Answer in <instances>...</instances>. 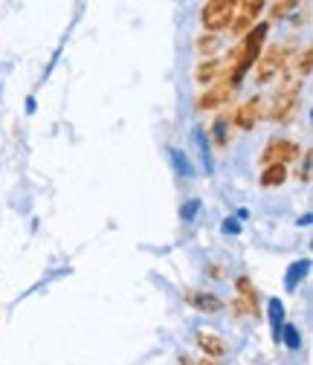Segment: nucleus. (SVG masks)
I'll use <instances>...</instances> for the list:
<instances>
[{
    "label": "nucleus",
    "mask_w": 313,
    "mask_h": 365,
    "mask_svg": "<svg viewBox=\"0 0 313 365\" xmlns=\"http://www.w3.org/2000/svg\"><path fill=\"white\" fill-rule=\"evenodd\" d=\"M302 151H305V148H302L299 142H293V139H287V137H273V139L267 142L264 151H261V162H264V165H273V162H278V165L299 162Z\"/></svg>",
    "instance_id": "20e7f679"
},
{
    "label": "nucleus",
    "mask_w": 313,
    "mask_h": 365,
    "mask_svg": "<svg viewBox=\"0 0 313 365\" xmlns=\"http://www.w3.org/2000/svg\"><path fill=\"white\" fill-rule=\"evenodd\" d=\"M264 12V3L261 0H244V3H235V18L229 24V32L232 38H244L258 21V15Z\"/></svg>",
    "instance_id": "423d86ee"
},
{
    "label": "nucleus",
    "mask_w": 313,
    "mask_h": 365,
    "mask_svg": "<svg viewBox=\"0 0 313 365\" xmlns=\"http://www.w3.org/2000/svg\"><path fill=\"white\" fill-rule=\"evenodd\" d=\"M197 365H218V362H215V359H201Z\"/></svg>",
    "instance_id": "a878e982"
},
{
    "label": "nucleus",
    "mask_w": 313,
    "mask_h": 365,
    "mask_svg": "<svg viewBox=\"0 0 313 365\" xmlns=\"http://www.w3.org/2000/svg\"><path fill=\"white\" fill-rule=\"evenodd\" d=\"M194 145L201 148V157H203V165H206V171H212V151H209V139L203 134V128H194Z\"/></svg>",
    "instance_id": "6ab92c4d"
},
{
    "label": "nucleus",
    "mask_w": 313,
    "mask_h": 365,
    "mask_svg": "<svg viewBox=\"0 0 313 365\" xmlns=\"http://www.w3.org/2000/svg\"><path fill=\"white\" fill-rule=\"evenodd\" d=\"M223 232H232V235H235V232H238V223L226 218V223H223Z\"/></svg>",
    "instance_id": "393cba45"
},
{
    "label": "nucleus",
    "mask_w": 313,
    "mask_h": 365,
    "mask_svg": "<svg viewBox=\"0 0 313 365\" xmlns=\"http://www.w3.org/2000/svg\"><path fill=\"white\" fill-rule=\"evenodd\" d=\"M232 96H235V87H229L226 81L221 78V81L209 85L201 96H197L194 108H197V110H221V108H226L229 102H232Z\"/></svg>",
    "instance_id": "6e6552de"
},
{
    "label": "nucleus",
    "mask_w": 313,
    "mask_h": 365,
    "mask_svg": "<svg viewBox=\"0 0 313 365\" xmlns=\"http://www.w3.org/2000/svg\"><path fill=\"white\" fill-rule=\"evenodd\" d=\"M293 177L302 180V182L310 180V151H302V165H296V174Z\"/></svg>",
    "instance_id": "4be33fe9"
},
{
    "label": "nucleus",
    "mask_w": 313,
    "mask_h": 365,
    "mask_svg": "<svg viewBox=\"0 0 313 365\" xmlns=\"http://www.w3.org/2000/svg\"><path fill=\"white\" fill-rule=\"evenodd\" d=\"M285 180H287V165H264V171L258 174V186L261 189H278V186H285Z\"/></svg>",
    "instance_id": "f8f14e48"
},
{
    "label": "nucleus",
    "mask_w": 313,
    "mask_h": 365,
    "mask_svg": "<svg viewBox=\"0 0 313 365\" xmlns=\"http://www.w3.org/2000/svg\"><path fill=\"white\" fill-rule=\"evenodd\" d=\"M313 70V49L310 46H302V53L293 56V78H307Z\"/></svg>",
    "instance_id": "ddd939ff"
},
{
    "label": "nucleus",
    "mask_w": 313,
    "mask_h": 365,
    "mask_svg": "<svg viewBox=\"0 0 313 365\" xmlns=\"http://www.w3.org/2000/svg\"><path fill=\"white\" fill-rule=\"evenodd\" d=\"M183 302L194 310H201V313H221L226 305H223V298L215 296V293H209V290H186L183 293Z\"/></svg>",
    "instance_id": "9d476101"
},
{
    "label": "nucleus",
    "mask_w": 313,
    "mask_h": 365,
    "mask_svg": "<svg viewBox=\"0 0 313 365\" xmlns=\"http://www.w3.org/2000/svg\"><path fill=\"white\" fill-rule=\"evenodd\" d=\"M264 116V99L261 96H250L246 102H241L232 113H229V122L238 130H253L258 125V119Z\"/></svg>",
    "instance_id": "0eeeda50"
},
{
    "label": "nucleus",
    "mask_w": 313,
    "mask_h": 365,
    "mask_svg": "<svg viewBox=\"0 0 313 365\" xmlns=\"http://www.w3.org/2000/svg\"><path fill=\"white\" fill-rule=\"evenodd\" d=\"M209 275H215V278H223V270H221V264H209Z\"/></svg>",
    "instance_id": "b1692460"
},
{
    "label": "nucleus",
    "mask_w": 313,
    "mask_h": 365,
    "mask_svg": "<svg viewBox=\"0 0 313 365\" xmlns=\"http://www.w3.org/2000/svg\"><path fill=\"white\" fill-rule=\"evenodd\" d=\"M282 334L287 337V345H290L293 351H296V348H299V342H302V339H299V330H296L293 325H285V330H282Z\"/></svg>",
    "instance_id": "5701e85b"
},
{
    "label": "nucleus",
    "mask_w": 313,
    "mask_h": 365,
    "mask_svg": "<svg viewBox=\"0 0 313 365\" xmlns=\"http://www.w3.org/2000/svg\"><path fill=\"white\" fill-rule=\"evenodd\" d=\"M180 365H192V359L189 357H180Z\"/></svg>",
    "instance_id": "bb28decb"
},
{
    "label": "nucleus",
    "mask_w": 313,
    "mask_h": 365,
    "mask_svg": "<svg viewBox=\"0 0 313 365\" xmlns=\"http://www.w3.org/2000/svg\"><path fill=\"white\" fill-rule=\"evenodd\" d=\"M221 35H201V38H197L194 41V49H197V53H201L203 58H215L218 56V49H221Z\"/></svg>",
    "instance_id": "2eb2a0df"
},
{
    "label": "nucleus",
    "mask_w": 313,
    "mask_h": 365,
    "mask_svg": "<svg viewBox=\"0 0 313 365\" xmlns=\"http://www.w3.org/2000/svg\"><path fill=\"white\" fill-rule=\"evenodd\" d=\"M169 160H171V165H174V171L180 174V177H192L194 174V169H192V162H189V157L180 151V148H169Z\"/></svg>",
    "instance_id": "dca6fc26"
},
{
    "label": "nucleus",
    "mask_w": 313,
    "mask_h": 365,
    "mask_svg": "<svg viewBox=\"0 0 313 365\" xmlns=\"http://www.w3.org/2000/svg\"><path fill=\"white\" fill-rule=\"evenodd\" d=\"M194 342H197V348L203 351V357L206 359H221V357H226L229 354V345L223 342V337H218L215 330H197L194 334Z\"/></svg>",
    "instance_id": "1a4fd4ad"
},
{
    "label": "nucleus",
    "mask_w": 313,
    "mask_h": 365,
    "mask_svg": "<svg viewBox=\"0 0 313 365\" xmlns=\"http://www.w3.org/2000/svg\"><path fill=\"white\" fill-rule=\"evenodd\" d=\"M287 64H290V58L285 53V46L282 44H267L264 49H261L258 61H255V81L258 85H273Z\"/></svg>",
    "instance_id": "f03ea898"
},
{
    "label": "nucleus",
    "mask_w": 313,
    "mask_h": 365,
    "mask_svg": "<svg viewBox=\"0 0 313 365\" xmlns=\"http://www.w3.org/2000/svg\"><path fill=\"white\" fill-rule=\"evenodd\" d=\"M302 105V81L299 78H285L278 85L276 96L270 99V108H267V119L270 122H290L296 113H299Z\"/></svg>",
    "instance_id": "f257e3e1"
},
{
    "label": "nucleus",
    "mask_w": 313,
    "mask_h": 365,
    "mask_svg": "<svg viewBox=\"0 0 313 365\" xmlns=\"http://www.w3.org/2000/svg\"><path fill=\"white\" fill-rule=\"evenodd\" d=\"M235 18V3L232 0H209V3L201 9V24L209 35H218V32L229 29Z\"/></svg>",
    "instance_id": "7ed1b4c3"
},
{
    "label": "nucleus",
    "mask_w": 313,
    "mask_h": 365,
    "mask_svg": "<svg viewBox=\"0 0 313 365\" xmlns=\"http://www.w3.org/2000/svg\"><path fill=\"white\" fill-rule=\"evenodd\" d=\"M223 78V61L215 56V58H201L197 61V67H194V81L201 87H209V85H215V81Z\"/></svg>",
    "instance_id": "9b49d317"
},
{
    "label": "nucleus",
    "mask_w": 313,
    "mask_h": 365,
    "mask_svg": "<svg viewBox=\"0 0 313 365\" xmlns=\"http://www.w3.org/2000/svg\"><path fill=\"white\" fill-rule=\"evenodd\" d=\"M201 201H197V197H192V201H186L183 206H180V218H183L186 223H192L194 218H197V212H201Z\"/></svg>",
    "instance_id": "412c9836"
},
{
    "label": "nucleus",
    "mask_w": 313,
    "mask_h": 365,
    "mask_svg": "<svg viewBox=\"0 0 313 365\" xmlns=\"http://www.w3.org/2000/svg\"><path fill=\"white\" fill-rule=\"evenodd\" d=\"M235 302H232V310L238 316H253V319H261V307H258V290L253 285L250 275H238L235 278Z\"/></svg>",
    "instance_id": "39448f33"
},
{
    "label": "nucleus",
    "mask_w": 313,
    "mask_h": 365,
    "mask_svg": "<svg viewBox=\"0 0 313 365\" xmlns=\"http://www.w3.org/2000/svg\"><path fill=\"white\" fill-rule=\"evenodd\" d=\"M293 9H299V3H293V0H278V3L270 6V18L273 21H282V18H287Z\"/></svg>",
    "instance_id": "aec40b11"
},
{
    "label": "nucleus",
    "mask_w": 313,
    "mask_h": 365,
    "mask_svg": "<svg viewBox=\"0 0 313 365\" xmlns=\"http://www.w3.org/2000/svg\"><path fill=\"white\" fill-rule=\"evenodd\" d=\"M212 137H215V148H226V145H229V110H221V113L215 116Z\"/></svg>",
    "instance_id": "4468645a"
},
{
    "label": "nucleus",
    "mask_w": 313,
    "mask_h": 365,
    "mask_svg": "<svg viewBox=\"0 0 313 365\" xmlns=\"http://www.w3.org/2000/svg\"><path fill=\"white\" fill-rule=\"evenodd\" d=\"M307 267H310V261H307V258H302V261L290 264V270H287V278H285L287 290H293V287H296V281H302V278L307 275Z\"/></svg>",
    "instance_id": "f3484780"
},
{
    "label": "nucleus",
    "mask_w": 313,
    "mask_h": 365,
    "mask_svg": "<svg viewBox=\"0 0 313 365\" xmlns=\"http://www.w3.org/2000/svg\"><path fill=\"white\" fill-rule=\"evenodd\" d=\"M270 313H273V337L282 339V330H285V307L278 298H273L270 302Z\"/></svg>",
    "instance_id": "a211bd4d"
}]
</instances>
